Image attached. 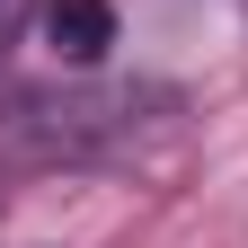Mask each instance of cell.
<instances>
[{
    "label": "cell",
    "instance_id": "obj_2",
    "mask_svg": "<svg viewBox=\"0 0 248 248\" xmlns=\"http://www.w3.org/2000/svg\"><path fill=\"white\" fill-rule=\"evenodd\" d=\"M18 18H27V0H0V45L18 36Z\"/></svg>",
    "mask_w": 248,
    "mask_h": 248
},
{
    "label": "cell",
    "instance_id": "obj_1",
    "mask_svg": "<svg viewBox=\"0 0 248 248\" xmlns=\"http://www.w3.org/2000/svg\"><path fill=\"white\" fill-rule=\"evenodd\" d=\"M45 36H53V53L98 62L115 45V9H107V0H45Z\"/></svg>",
    "mask_w": 248,
    "mask_h": 248
}]
</instances>
